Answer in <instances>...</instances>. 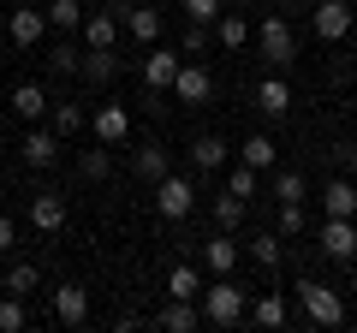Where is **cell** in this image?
I'll return each instance as SVG.
<instances>
[{"mask_svg":"<svg viewBox=\"0 0 357 333\" xmlns=\"http://www.w3.org/2000/svg\"><path fill=\"white\" fill-rule=\"evenodd\" d=\"M256 48H262V60L274 65V72H286V65L298 60V36H292V24H286V13H268L262 24H256Z\"/></svg>","mask_w":357,"mask_h":333,"instance_id":"7a4b0ae2","label":"cell"},{"mask_svg":"<svg viewBox=\"0 0 357 333\" xmlns=\"http://www.w3.org/2000/svg\"><path fill=\"white\" fill-rule=\"evenodd\" d=\"M30 226L36 232H60L66 226V196L60 191H36L30 196Z\"/></svg>","mask_w":357,"mask_h":333,"instance_id":"9a60e30c","label":"cell"},{"mask_svg":"<svg viewBox=\"0 0 357 333\" xmlns=\"http://www.w3.org/2000/svg\"><path fill=\"white\" fill-rule=\"evenodd\" d=\"M89 131H96V143H107V149H119V143L131 137V114L119 102H107V107H96V119H89Z\"/></svg>","mask_w":357,"mask_h":333,"instance_id":"52a82bcc","label":"cell"},{"mask_svg":"<svg viewBox=\"0 0 357 333\" xmlns=\"http://www.w3.org/2000/svg\"><path fill=\"white\" fill-rule=\"evenodd\" d=\"M18 149H24L30 166H54V161H60V131H54V125H30Z\"/></svg>","mask_w":357,"mask_h":333,"instance_id":"7c38bea8","label":"cell"},{"mask_svg":"<svg viewBox=\"0 0 357 333\" xmlns=\"http://www.w3.org/2000/svg\"><path fill=\"white\" fill-rule=\"evenodd\" d=\"M208 30H215V42H220V48H227V54L250 42V24H244V18L232 13V6H227V13H220V18H215V24H208Z\"/></svg>","mask_w":357,"mask_h":333,"instance_id":"484cf974","label":"cell"},{"mask_svg":"<svg viewBox=\"0 0 357 333\" xmlns=\"http://www.w3.org/2000/svg\"><path fill=\"white\" fill-rule=\"evenodd\" d=\"M119 30L126 24H119L114 13H89L84 18V48H119Z\"/></svg>","mask_w":357,"mask_h":333,"instance_id":"cb8c5ba5","label":"cell"},{"mask_svg":"<svg viewBox=\"0 0 357 333\" xmlns=\"http://www.w3.org/2000/svg\"><path fill=\"white\" fill-rule=\"evenodd\" d=\"M310 226V215H304V203H280V238H298V232Z\"/></svg>","mask_w":357,"mask_h":333,"instance_id":"74e56055","label":"cell"},{"mask_svg":"<svg viewBox=\"0 0 357 333\" xmlns=\"http://www.w3.org/2000/svg\"><path fill=\"white\" fill-rule=\"evenodd\" d=\"M321 215L357 220V185L351 179H328V185H321Z\"/></svg>","mask_w":357,"mask_h":333,"instance_id":"ac0fdd59","label":"cell"},{"mask_svg":"<svg viewBox=\"0 0 357 333\" xmlns=\"http://www.w3.org/2000/svg\"><path fill=\"white\" fill-rule=\"evenodd\" d=\"M48 24L66 30V36H72V30H84V0H48Z\"/></svg>","mask_w":357,"mask_h":333,"instance_id":"f1b7e54d","label":"cell"},{"mask_svg":"<svg viewBox=\"0 0 357 333\" xmlns=\"http://www.w3.org/2000/svg\"><path fill=\"white\" fill-rule=\"evenodd\" d=\"M256 107H262L268 119H286V107H292V84H286L280 72L262 77V84H256Z\"/></svg>","mask_w":357,"mask_h":333,"instance_id":"d6986e66","label":"cell"},{"mask_svg":"<svg viewBox=\"0 0 357 333\" xmlns=\"http://www.w3.org/2000/svg\"><path fill=\"white\" fill-rule=\"evenodd\" d=\"M197 309H203V327H238L244 309H250V292H244L232 274H215V286H203Z\"/></svg>","mask_w":357,"mask_h":333,"instance_id":"6da1fadb","label":"cell"},{"mask_svg":"<svg viewBox=\"0 0 357 333\" xmlns=\"http://www.w3.org/2000/svg\"><path fill=\"white\" fill-rule=\"evenodd\" d=\"M167 297H203V274H197L191 262H173V274H167Z\"/></svg>","mask_w":357,"mask_h":333,"instance_id":"4316f807","label":"cell"},{"mask_svg":"<svg viewBox=\"0 0 357 333\" xmlns=\"http://www.w3.org/2000/svg\"><path fill=\"white\" fill-rule=\"evenodd\" d=\"M77 65H84L77 42H54V48H48V72H54V77H77Z\"/></svg>","mask_w":357,"mask_h":333,"instance_id":"4dcf8cb0","label":"cell"},{"mask_svg":"<svg viewBox=\"0 0 357 333\" xmlns=\"http://www.w3.org/2000/svg\"><path fill=\"white\" fill-rule=\"evenodd\" d=\"M191 208H197V185L185 179V173L155 179V215H161V220H185Z\"/></svg>","mask_w":357,"mask_h":333,"instance_id":"277c9868","label":"cell"},{"mask_svg":"<svg viewBox=\"0 0 357 333\" xmlns=\"http://www.w3.org/2000/svg\"><path fill=\"white\" fill-rule=\"evenodd\" d=\"M191 166H197V173H220V166H227V137H215V131L197 137L191 143Z\"/></svg>","mask_w":357,"mask_h":333,"instance_id":"d4e9b609","label":"cell"},{"mask_svg":"<svg viewBox=\"0 0 357 333\" xmlns=\"http://www.w3.org/2000/svg\"><path fill=\"white\" fill-rule=\"evenodd\" d=\"M107 13H114V18H126V13H131V0H107Z\"/></svg>","mask_w":357,"mask_h":333,"instance_id":"b9f144b4","label":"cell"},{"mask_svg":"<svg viewBox=\"0 0 357 333\" xmlns=\"http://www.w3.org/2000/svg\"><path fill=\"white\" fill-rule=\"evenodd\" d=\"M173 77H178V48H161V42H155V48L143 54V84H149V90H173Z\"/></svg>","mask_w":357,"mask_h":333,"instance_id":"8fae6325","label":"cell"},{"mask_svg":"<svg viewBox=\"0 0 357 333\" xmlns=\"http://www.w3.org/2000/svg\"><path fill=\"white\" fill-rule=\"evenodd\" d=\"M155 327H167V333H197V327H203V309H197V297H173V304L155 316Z\"/></svg>","mask_w":357,"mask_h":333,"instance_id":"2e32d148","label":"cell"},{"mask_svg":"<svg viewBox=\"0 0 357 333\" xmlns=\"http://www.w3.org/2000/svg\"><path fill=\"white\" fill-rule=\"evenodd\" d=\"M227 191H232V196H256V166H244V161H238V166L227 173Z\"/></svg>","mask_w":357,"mask_h":333,"instance_id":"f35d334b","label":"cell"},{"mask_svg":"<svg viewBox=\"0 0 357 333\" xmlns=\"http://www.w3.org/2000/svg\"><path fill=\"white\" fill-rule=\"evenodd\" d=\"M77 173H84L89 185H102L107 173H114V155H107V143H102V149H84V155H77Z\"/></svg>","mask_w":357,"mask_h":333,"instance_id":"1f68e13d","label":"cell"},{"mask_svg":"<svg viewBox=\"0 0 357 333\" xmlns=\"http://www.w3.org/2000/svg\"><path fill=\"white\" fill-rule=\"evenodd\" d=\"M48 107H54V95L42 90V84H18V90H13V114L24 119V125H36V119L48 114Z\"/></svg>","mask_w":357,"mask_h":333,"instance_id":"44dd1931","label":"cell"},{"mask_svg":"<svg viewBox=\"0 0 357 333\" xmlns=\"http://www.w3.org/2000/svg\"><path fill=\"white\" fill-rule=\"evenodd\" d=\"M250 262H256L262 274H280V262H286V238H280V232H256V238H250Z\"/></svg>","mask_w":357,"mask_h":333,"instance_id":"7402d4cb","label":"cell"},{"mask_svg":"<svg viewBox=\"0 0 357 333\" xmlns=\"http://www.w3.org/2000/svg\"><path fill=\"white\" fill-rule=\"evenodd\" d=\"M286 316H292L286 292H256L250 309H244V321H256V327H286Z\"/></svg>","mask_w":357,"mask_h":333,"instance_id":"4fadbf2b","label":"cell"},{"mask_svg":"<svg viewBox=\"0 0 357 333\" xmlns=\"http://www.w3.org/2000/svg\"><path fill=\"white\" fill-rule=\"evenodd\" d=\"M0 292H6V280H0Z\"/></svg>","mask_w":357,"mask_h":333,"instance_id":"ee69618b","label":"cell"},{"mask_svg":"<svg viewBox=\"0 0 357 333\" xmlns=\"http://www.w3.org/2000/svg\"><path fill=\"white\" fill-rule=\"evenodd\" d=\"M77 77H84V84H114L119 77V54L114 48H89L84 65H77Z\"/></svg>","mask_w":357,"mask_h":333,"instance_id":"603a6c76","label":"cell"},{"mask_svg":"<svg viewBox=\"0 0 357 333\" xmlns=\"http://www.w3.org/2000/svg\"><path fill=\"white\" fill-rule=\"evenodd\" d=\"M54 316H60L66 327H77V321L89 316V292L77 280H60V286H54Z\"/></svg>","mask_w":357,"mask_h":333,"instance_id":"5bb4252c","label":"cell"},{"mask_svg":"<svg viewBox=\"0 0 357 333\" xmlns=\"http://www.w3.org/2000/svg\"><path fill=\"white\" fill-rule=\"evenodd\" d=\"M238 256H244V244L232 238V232H220V238L203 244V268L208 274H232V268H238Z\"/></svg>","mask_w":357,"mask_h":333,"instance_id":"e0dca14e","label":"cell"},{"mask_svg":"<svg viewBox=\"0 0 357 333\" xmlns=\"http://www.w3.org/2000/svg\"><path fill=\"white\" fill-rule=\"evenodd\" d=\"M208 42H215V30H208V24H191V30H185V54H203Z\"/></svg>","mask_w":357,"mask_h":333,"instance_id":"ab89813d","label":"cell"},{"mask_svg":"<svg viewBox=\"0 0 357 333\" xmlns=\"http://www.w3.org/2000/svg\"><path fill=\"white\" fill-rule=\"evenodd\" d=\"M18 327H30V309H24L18 292H6L0 297V333H18Z\"/></svg>","mask_w":357,"mask_h":333,"instance_id":"d6a6232c","label":"cell"},{"mask_svg":"<svg viewBox=\"0 0 357 333\" xmlns=\"http://www.w3.org/2000/svg\"><path fill=\"white\" fill-rule=\"evenodd\" d=\"M238 155H244V166L268 173V166H274V137H262V131H256V137H244V143H238Z\"/></svg>","mask_w":357,"mask_h":333,"instance_id":"f546056e","label":"cell"},{"mask_svg":"<svg viewBox=\"0 0 357 333\" xmlns=\"http://www.w3.org/2000/svg\"><path fill=\"white\" fill-rule=\"evenodd\" d=\"M178 6H185V18H191V24H215V18L227 13V0H178Z\"/></svg>","mask_w":357,"mask_h":333,"instance_id":"8d00e7d4","label":"cell"},{"mask_svg":"<svg viewBox=\"0 0 357 333\" xmlns=\"http://www.w3.org/2000/svg\"><path fill=\"white\" fill-rule=\"evenodd\" d=\"M304 196H310L304 173H274V203H304Z\"/></svg>","mask_w":357,"mask_h":333,"instance_id":"d590c367","label":"cell"},{"mask_svg":"<svg viewBox=\"0 0 357 333\" xmlns=\"http://www.w3.org/2000/svg\"><path fill=\"white\" fill-rule=\"evenodd\" d=\"M119 24H126V36L137 42V48H155V42H161V6H137V0H131V13L119 18Z\"/></svg>","mask_w":357,"mask_h":333,"instance_id":"30bf717a","label":"cell"},{"mask_svg":"<svg viewBox=\"0 0 357 333\" xmlns=\"http://www.w3.org/2000/svg\"><path fill=\"white\" fill-rule=\"evenodd\" d=\"M321 256H333V262H351L357 256V226H351V220H340V215L321 220Z\"/></svg>","mask_w":357,"mask_h":333,"instance_id":"8992f818","label":"cell"},{"mask_svg":"<svg viewBox=\"0 0 357 333\" xmlns=\"http://www.w3.org/2000/svg\"><path fill=\"white\" fill-rule=\"evenodd\" d=\"M0 149H6V131H0Z\"/></svg>","mask_w":357,"mask_h":333,"instance_id":"7bdbcfd3","label":"cell"},{"mask_svg":"<svg viewBox=\"0 0 357 333\" xmlns=\"http://www.w3.org/2000/svg\"><path fill=\"white\" fill-rule=\"evenodd\" d=\"M131 173H137L143 185L167 179V173H173V155H167V143H143V149H137V161H131Z\"/></svg>","mask_w":357,"mask_h":333,"instance_id":"ffe728a7","label":"cell"},{"mask_svg":"<svg viewBox=\"0 0 357 333\" xmlns=\"http://www.w3.org/2000/svg\"><path fill=\"white\" fill-rule=\"evenodd\" d=\"M48 6H13V18H6V36H13V48H42V36H48Z\"/></svg>","mask_w":357,"mask_h":333,"instance_id":"5b68a950","label":"cell"},{"mask_svg":"<svg viewBox=\"0 0 357 333\" xmlns=\"http://www.w3.org/2000/svg\"><path fill=\"white\" fill-rule=\"evenodd\" d=\"M298 304H304V316L316 327H340L345 321V297L333 286H321V280H298Z\"/></svg>","mask_w":357,"mask_h":333,"instance_id":"3957f363","label":"cell"},{"mask_svg":"<svg viewBox=\"0 0 357 333\" xmlns=\"http://www.w3.org/2000/svg\"><path fill=\"white\" fill-rule=\"evenodd\" d=\"M13 238H18V226H13L6 215H0V250H13Z\"/></svg>","mask_w":357,"mask_h":333,"instance_id":"60d3db41","label":"cell"},{"mask_svg":"<svg viewBox=\"0 0 357 333\" xmlns=\"http://www.w3.org/2000/svg\"><path fill=\"white\" fill-rule=\"evenodd\" d=\"M215 220H220V232H238L244 226V196H215Z\"/></svg>","mask_w":357,"mask_h":333,"instance_id":"e575fe53","label":"cell"},{"mask_svg":"<svg viewBox=\"0 0 357 333\" xmlns=\"http://www.w3.org/2000/svg\"><path fill=\"white\" fill-rule=\"evenodd\" d=\"M42 286V268L36 262H18V268H6V292H18V297H30Z\"/></svg>","mask_w":357,"mask_h":333,"instance_id":"836d02e7","label":"cell"},{"mask_svg":"<svg viewBox=\"0 0 357 333\" xmlns=\"http://www.w3.org/2000/svg\"><path fill=\"white\" fill-rule=\"evenodd\" d=\"M48 125L60 131V143L77 137V131H84V107H77V102H54V107H48Z\"/></svg>","mask_w":357,"mask_h":333,"instance_id":"83f0119b","label":"cell"},{"mask_svg":"<svg viewBox=\"0 0 357 333\" xmlns=\"http://www.w3.org/2000/svg\"><path fill=\"white\" fill-rule=\"evenodd\" d=\"M310 24H316L321 42H345V36H351V6H345V0H321Z\"/></svg>","mask_w":357,"mask_h":333,"instance_id":"9c48e42d","label":"cell"},{"mask_svg":"<svg viewBox=\"0 0 357 333\" xmlns=\"http://www.w3.org/2000/svg\"><path fill=\"white\" fill-rule=\"evenodd\" d=\"M173 95H178V107H203L208 95H215V77H208L203 65H178V77H173Z\"/></svg>","mask_w":357,"mask_h":333,"instance_id":"ba28073f","label":"cell"}]
</instances>
